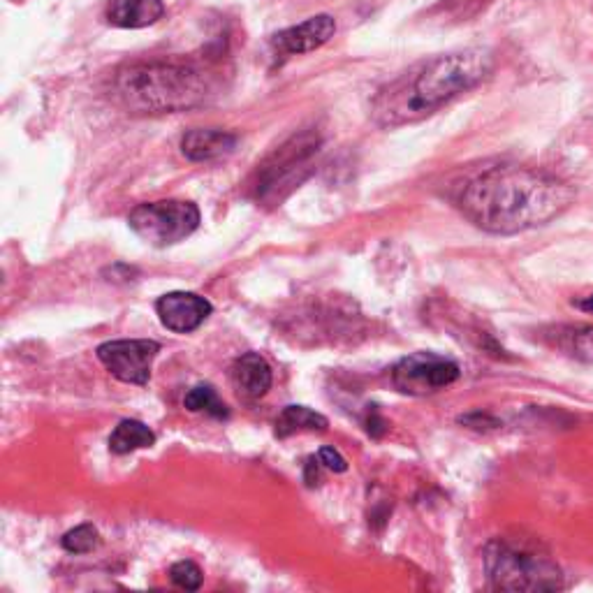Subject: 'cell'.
Listing matches in <instances>:
<instances>
[{
    "label": "cell",
    "instance_id": "obj_1",
    "mask_svg": "<svg viewBox=\"0 0 593 593\" xmlns=\"http://www.w3.org/2000/svg\"><path fill=\"white\" fill-rule=\"evenodd\" d=\"M575 202V190L552 174L519 165L489 167L464 183L457 207L492 234H517L545 225Z\"/></svg>",
    "mask_w": 593,
    "mask_h": 593
},
{
    "label": "cell",
    "instance_id": "obj_2",
    "mask_svg": "<svg viewBox=\"0 0 593 593\" xmlns=\"http://www.w3.org/2000/svg\"><path fill=\"white\" fill-rule=\"evenodd\" d=\"M494 68L485 49L431 56L385 84L371 102V116L380 128H401L427 119L461 93L471 91Z\"/></svg>",
    "mask_w": 593,
    "mask_h": 593
},
{
    "label": "cell",
    "instance_id": "obj_3",
    "mask_svg": "<svg viewBox=\"0 0 593 593\" xmlns=\"http://www.w3.org/2000/svg\"><path fill=\"white\" fill-rule=\"evenodd\" d=\"M216 75L197 63H130L112 79L114 100L128 114H174L200 107L216 95Z\"/></svg>",
    "mask_w": 593,
    "mask_h": 593
},
{
    "label": "cell",
    "instance_id": "obj_4",
    "mask_svg": "<svg viewBox=\"0 0 593 593\" xmlns=\"http://www.w3.org/2000/svg\"><path fill=\"white\" fill-rule=\"evenodd\" d=\"M485 573L496 591H556L563 573L552 556L529 543L496 538L485 547Z\"/></svg>",
    "mask_w": 593,
    "mask_h": 593
},
{
    "label": "cell",
    "instance_id": "obj_5",
    "mask_svg": "<svg viewBox=\"0 0 593 593\" xmlns=\"http://www.w3.org/2000/svg\"><path fill=\"white\" fill-rule=\"evenodd\" d=\"M130 230L151 246H172L200 228V209L186 200L139 204L128 216Z\"/></svg>",
    "mask_w": 593,
    "mask_h": 593
},
{
    "label": "cell",
    "instance_id": "obj_6",
    "mask_svg": "<svg viewBox=\"0 0 593 593\" xmlns=\"http://www.w3.org/2000/svg\"><path fill=\"white\" fill-rule=\"evenodd\" d=\"M320 149V137L316 133H302L288 139L272 158L258 167V177H255V193L260 200H281L285 190L295 186L299 181L297 174L306 170L311 158Z\"/></svg>",
    "mask_w": 593,
    "mask_h": 593
},
{
    "label": "cell",
    "instance_id": "obj_7",
    "mask_svg": "<svg viewBox=\"0 0 593 593\" xmlns=\"http://www.w3.org/2000/svg\"><path fill=\"white\" fill-rule=\"evenodd\" d=\"M461 369L457 362L436 353H413L401 360L392 371V383L399 392L411 397H427L457 383Z\"/></svg>",
    "mask_w": 593,
    "mask_h": 593
},
{
    "label": "cell",
    "instance_id": "obj_8",
    "mask_svg": "<svg viewBox=\"0 0 593 593\" xmlns=\"http://www.w3.org/2000/svg\"><path fill=\"white\" fill-rule=\"evenodd\" d=\"M160 353V346L149 339L107 341L98 348V360L121 383L146 385L151 378V366Z\"/></svg>",
    "mask_w": 593,
    "mask_h": 593
},
{
    "label": "cell",
    "instance_id": "obj_9",
    "mask_svg": "<svg viewBox=\"0 0 593 593\" xmlns=\"http://www.w3.org/2000/svg\"><path fill=\"white\" fill-rule=\"evenodd\" d=\"M214 306L195 292H167L156 302V313L163 325L174 334L195 332L211 316Z\"/></svg>",
    "mask_w": 593,
    "mask_h": 593
},
{
    "label": "cell",
    "instance_id": "obj_10",
    "mask_svg": "<svg viewBox=\"0 0 593 593\" xmlns=\"http://www.w3.org/2000/svg\"><path fill=\"white\" fill-rule=\"evenodd\" d=\"M336 33V21L329 14H318V17L306 19L304 24L285 28L272 38V47L281 56H295V54H309L322 45H327Z\"/></svg>",
    "mask_w": 593,
    "mask_h": 593
},
{
    "label": "cell",
    "instance_id": "obj_11",
    "mask_svg": "<svg viewBox=\"0 0 593 593\" xmlns=\"http://www.w3.org/2000/svg\"><path fill=\"white\" fill-rule=\"evenodd\" d=\"M232 383L244 399H262L272 387V366L260 353H246L232 364Z\"/></svg>",
    "mask_w": 593,
    "mask_h": 593
},
{
    "label": "cell",
    "instance_id": "obj_12",
    "mask_svg": "<svg viewBox=\"0 0 593 593\" xmlns=\"http://www.w3.org/2000/svg\"><path fill=\"white\" fill-rule=\"evenodd\" d=\"M237 146V135L228 130H190L181 139V153L193 163H207L223 156H230Z\"/></svg>",
    "mask_w": 593,
    "mask_h": 593
},
{
    "label": "cell",
    "instance_id": "obj_13",
    "mask_svg": "<svg viewBox=\"0 0 593 593\" xmlns=\"http://www.w3.org/2000/svg\"><path fill=\"white\" fill-rule=\"evenodd\" d=\"M163 14V0H109L105 19L116 28H146Z\"/></svg>",
    "mask_w": 593,
    "mask_h": 593
},
{
    "label": "cell",
    "instance_id": "obj_14",
    "mask_svg": "<svg viewBox=\"0 0 593 593\" xmlns=\"http://www.w3.org/2000/svg\"><path fill=\"white\" fill-rule=\"evenodd\" d=\"M153 443H156V434L139 420L119 422V427L109 436V450H112L114 455H130V452L135 450L151 448Z\"/></svg>",
    "mask_w": 593,
    "mask_h": 593
},
{
    "label": "cell",
    "instance_id": "obj_15",
    "mask_svg": "<svg viewBox=\"0 0 593 593\" xmlns=\"http://www.w3.org/2000/svg\"><path fill=\"white\" fill-rule=\"evenodd\" d=\"M327 417L306 406H288L283 408V413L278 415L276 420V436L288 438L297 431H325L327 429Z\"/></svg>",
    "mask_w": 593,
    "mask_h": 593
},
{
    "label": "cell",
    "instance_id": "obj_16",
    "mask_svg": "<svg viewBox=\"0 0 593 593\" xmlns=\"http://www.w3.org/2000/svg\"><path fill=\"white\" fill-rule=\"evenodd\" d=\"M183 406H186L190 413H209L214 417L230 415L225 401L218 397V392L211 385H195L193 390L186 394V399H183Z\"/></svg>",
    "mask_w": 593,
    "mask_h": 593
},
{
    "label": "cell",
    "instance_id": "obj_17",
    "mask_svg": "<svg viewBox=\"0 0 593 593\" xmlns=\"http://www.w3.org/2000/svg\"><path fill=\"white\" fill-rule=\"evenodd\" d=\"M63 549L70 554H89L100 545V533L93 524H82L63 536Z\"/></svg>",
    "mask_w": 593,
    "mask_h": 593
},
{
    "label": "cell",
    "instance_id": "obj_18",
    "mask_svg": "<svg viewBox=\"0 0 593 593\" xmlns=\"http://www.w3.org/2000/svg\"><path fill=\"white\" fill-rule=\"evenodd\" d=\"M494 0H443L436 7V14H441V19H455V21H468L485 10Z\"/></svg>",
    "mask_w": 593,
    "mask_h": 593
},
{
    "label": "cell",
    "instance_id": "obj_19",
    "mask_svg": "<svg viewBox=\"0 0 593 593\" xmlns=\"http://www.w3.org/2000/svg\"><path fill=\"white\" fill-rule=\"evenodd\" d=\"M563 348L580 362L593 364V327H577L563 336Z\"/></svg>",
    "mask_w": 593,
    "mask_h": 593
},
{
    "label": "cell",
    "instance_id": "obj_20",
    "mask_svg": "<svg viewBox=\"0 0 593 593\" xmlns=\"http://www.w3.org/2000/svg\"><path fill=\"white\" fill-rule=\"evenodd\" d=\"M172 582L186 591H197L202 587V570L193 561H179L170 570Z\"/></svg>",
    "mask_w": 593,
    "mask_h": 593
},
{
    "label": "cell",
    "instance_id": "obj_21",
    "mask_svg": "<svg viewBox=\"0 0 593 593\" xmlns=\"http://www.w3.org/2000/svg\"><path fill=\"white\" fill-rule=\"evenodd\" d=\"M318 461H320V466L327 468V471H334V473L348 471V461L343 459L341 452L334 448H322L318 452Z\"/></svg>",
    "mask_w": 593,
    "mask_h": 593
},
{
    "label": "cell",
    "instance_id": "obj_22",
    "mask_svg": "<svg viewBox=\"0 0 593 593\" xmlns=\"http://www.w3.org/2000/svg\"><path fill=\"white\" fill-rule=\"evenodd\" d=\"M459 422H464V424H468V427H473V429H482V424H489V427H499V422H496L494 417H487V415H480V413L459 417Z\"/></svg>",
    "mask_w": 593,
    "mask_h": 593
},
{
    "label": "cell",
    "instance_id": "obj_23",
    "mask_svg": "<svg viewBox=\"0 0 593 593\" xmlns=\"http://www.w3.org/2000/svg\"><path fill=\"white\" fill-rule=\"evenodd\" d=\"M318 466H320V461H316V459H309V464H306V473H304V480H306V485H316V480H318Z\"/></svg>",
    "mask_w": 593,
    "mask_h": 593
},
{
    "label": "cell",
    "instance_id": "obj_24",
    "mask_svg": "<svg viewBox=\"0 0 593 593\" xmlns=\"http://www.w3.org/2000/svg\"><path fill=\"white\" fill-rule=\"evenodd\" d=\"M577 306H580L582 311H587V313H593V295H589V297H584V299H580V302H577Z\"/></svg>",
    "mask_w": 593,
    "mask_h": 593
}]
</instances>
